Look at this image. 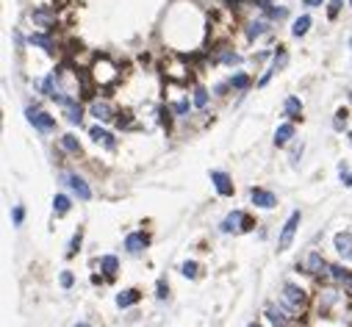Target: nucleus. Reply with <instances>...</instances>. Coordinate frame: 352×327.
<instances>
[{
  "label": "nucleus",
  "instance_id": "nucleus-1",
  "mask_svg": "<svg viewBox=\"0 0 352 327\" xmlns=\"http://www.w3.org/2000/svg\"><path fill=\"white\" fill-rule=\"evenodd\" d=\"M89 72H92V80L97 86H111L114 80H117V67H114V61L108 56H100Z\"/></svg>",
  "mask_w": 352,
  "mask_h": 327
},
{
  "label": "nucleus",
  "instance_id": "nucleus-2",
  "mask_svg": "<svg viewBox=\"0 0 352 327\" xmlns=\"http://www.w3.org/2000/svg\"><path fill=\"white\" fill-rule=\"evenodd\" d=\"M255 222L250 219L244 211H233V214H227L225 219H222L219 230L222 233H247V230H253Z\"/></svg>",
  "mask_w": 352,
  "mask_h": 327
},
{
  "label": "nucleus",
  "instance_id": "nucleus-3",
  "mask_svg": "<svg viewBox=\"0 0 352 327\" xmlns=\"http://www.w3.org/2000/svg\"><path fill=\"white\" fill-rule=\"evenodd\" d=\"M305 302H308L305 289H300L294 283L283 285V308H288L291 313H300V308H305Z\"/></svg>",
  "mask_w": 352,
  "mask_h": 327
},
{
  "label": "nucleus",
  "instance_id": "nucleus-4",
  "mask_svg": "<svg viewBox=\"0 0 352 327\" xmlns=\"http://www.w3.org/2000/svg\"><path fill=\"white\" fill-rule=\"evenodd\" d=\"M25 117H28V122L36 131H42V133H50V131H56V117H50L47 111H42V108H36V106H28L25 108Z\"/></svg>",
  "mask_w": 352,
  "mask_h": 327
},
{
  "label": "nucleus",
  "instance_id": "nucleus-5",
  "mask_svg": "<svg viewBox=\"0 0 352 327\" xmlns=\"http://www.w3.org/2000/svg\"><path fill=\"white\" fill-rule=\"evenodd\" d=\"M300 222H302V214H300V211H294V214L286 219V224H283V230H280V236H277V253H286V250L291 247V238H294L297 228H300Z\"/></svg>",
  "mask_w": 352,
  "mask_h": 327
},
{
  "label": "nucleus",
  "instance_id": "nucleus-6",
  "mask_svg": "<svg viewBox=\"0 0 352 327\" xmlns=\"http://www.w3.org/2000/svg\"><path fill=\"white\" fill-rule=\"evenodd\" d=\"M61 180L70 186V192L75 194L78 200H84V202L92 200V189H89V183H86L84 178H78V175H61Z\"/></svg>",
  "mask_w": 352,
  "mask_h": 327
},
{
  "label": "nucleus",
  "instance_id": "nucleus-7",
  "mask_svg": "<svg viewBox=\"0 0 352 327\" xmlns=\"http://www.w3.org/2000/svg\"><path fill=\"white\" fill-rule=\"evenodd\" d=\"M31 19L36 25H42V28H53L56 25V9L53 6H39V9L31 11Z\"/></svg>",
  "mask_w": 352,
  "mask_h": 327
},
{
  "label": "nucleus",
  "instance_id": "nucleus-8",
  "mask_svg": "<svg viewBox=\"0 0 352 327\" xmlns=\"http://www.w3.org/2000/svg\"><path fill=\"white\" fill-rule=\"evenodd\" d=\"M61 108H64V119L70 122V125H80V119H84V106H80L75 97H67L61 103Z\"/></svg>",
  "mask_w": 352,
  "mask_h": 327
},
{
  "label": "nucleus",
  "instance_id": "nucleus-9",
  "mask_svg": "<svg viewBox=\"0 0 352 327\" xmlns=\"http://www.w3.org/2000/svg\"><path fill=\"white\" fill-rule=\"evenodd\" d=\"M250 200H253V206L266 208V211L277 206V197L269 192V189H250Z\"/></svg>",
  "mask_w": 352,
  "mask_h": 327
},
{
  "label": "nucleus",
  "instance_id": "nucleus-10",
  "mask_svg": "<svg viewBox=\"0 0 352 327\" xmlns=\"http://www.w3.org/2000/svg\"><path fill=\"white\" fill-rule=\"evenodd\" d=\"M211 183L216 186L219 197H230V194H233V180H230V175L222 172V169H214V172H211Z\"/></svg>",
  "mask_w": 352,
  "mask_h": 327
},
{
  "label": "nucleus",
  "instance_id": "nucleus-11",
  "mask_svg": "<svg viewBox=\"0 0 352 327\" xmlns=\"http://www.w3.org/2000/svg\"><path fill=\"white\" fill-rule=\"evenodd\" d=\"M336 253L344 258V261H352V233H336L333 238Z\"/></svg>",
  "mask_w": 352,
  "mask_h": 327
},
{
  "label": "nucleus",
  "instance_id": "nucleus-12",
  "mask_svg": "<svg viewBox=\"0 0 352 327\" xmlns=\"http://www.w3.org/2000/svg\"><path fill=\"white\" fill-rule=\"evenodd\" d=\"M89 111H92V117L100 119V122L114 119V108H111V103H108V100H92Z\"/></svg>",
  "mask_w": 352,
  "mask_h": 327
},
{
  "label": "nucleus",
  "instance_id": "nucleus-13",
  "mask_svg": "<svg viewBox=\"0 0 352 327\" xmlns=\"http://www.w3.org/2000/svg\"><path fill=\"white\" fill-rule=\"evenodd\" d=\"M147 244H150V238H147L144 233H128V236H125V250H128L131 255H139L141 250L147 247Z\"/></svg>",
  "mask_w": 352,
  "mask_h": 327
},
{
  "label": "nucleus",
  "instance_id": "nucleus-14",
  "mask_svg": "<svg viewBox=\"0 0 352 327\" xmlns=\"http://www.w3.org/2000/svg\"><path fill=\"white\" fill-rule=\"evenodd\" d=\"M89 136H92V141H97V145H103L106 150H114L117 147V141H114V136L106 131V128H100V125H92L89 128Z\"/></svg>",
  "mask_w": 352,
  "mask_h": 327
},
{
  "label": "nucleus",
  "instance_id": "nucleus-15",
  "mask_svg": "<svg viewBox=\"0 0 352 327\" xmlns=\"http://www.w3.org/2000/svg\"><path fill=\"white\" fill-rule=\"evenodd\" d=\"M283 114L291 119V122H300L302 119V103H300V97H286V103H283Z\"/></svg>",
  "mask_w": 352,
  "mask_h": 327
},
{
  "label": "nucleus",
  "instance_id": "nucleus-16",
  "mask_svg": "<svg viewBox=\"0 0 352 327\" xmlns=\"http://www.w3.org/2000/svg\"><path fill=\"white\" fill-rule=\"evenodd\" d=\"M294 139V122H283V125H277V131H275V145L277 147H283V145H288V141Z\"/></svg>",
  "mask_w": 352,
  "mask_h": 327
},
{
  "label": "nucleus",
  "instance_id": "nucleus-17",
  "mask_svg": "<svg viewBox=\"0 0 352 327\" xmlns=\"http://www.w3.org/2000/svg\"><path fill=\"white\" fill-rule=\"evenodd\" d=\"M305 267H308L310 275H324V272H330L327 261H324L319 253H310V255H308V261H305Z\"/></svg>",
  "mask_w": 352,
  "mask_h": 327
},
{
  "label": "nucleus",
  "instance_id": "nucleus-18",
  "mask_svg": "<svg viewBox=\"0 0 352 327\" xmlns=\"http://www.w3.org/2000/svg\"><path fill=\"white\" fill-rule=\"evenodd\" d=\"M141 299V291L139 289H128V291H119L117 294V308H131Z\"/></svg>",
  "mask_w": 352,
  "mask_h": 327
},
{
  "label": "nucleus",
  "instance_id": "nucleus-19",
  "mask_svg": "<svg viewBox=\"0 0 352 327\" xmlns=\"http://www.w3.org/2000/svg\"><path fill=\"white\" fill-rule=\"evenodd\" d=\"M28 42H31V45H36V47H42V50H45V53H50V56L56 53V45H53L50 33H31Z\"/></svg>",
  "mask_w": 352,
  "mask_h": 327
},
{
  "label": "nucleus",
  "instance_id": "nucleus-20",
  "mask_svg": "<svg viewBox=\"0 0 352 327\" xmlns=\"http://www.w3.org/2000/svg\"><path fill=\"white\" fill-rule=\"evenodd\" d=\"M100 269H103V275L108 277V280H114V277H117V269H119L117 255H103L100 258Z\"/></svg>",
  "mask_w": 352,
  "mask_h": 327
},
{
  "label": "nucleus",
  "instance_id": "nucleus-21",
  "mask_svg": "<svg viewBox=\"0 0 352 327\" xmlns=\"http://www.w3.org/2000/svg\"><path fill=\"white\" fill-rule=\"evenodd\" d=\"M266 31H269V19H253V23L247 25V39L250 42H255V39L263 36Z\"/></svg>",
  "mask_w": 352,
  "mask_h": 327
},
{
  "label": "nucleus",
  "instance_id": "nucleus-22",
  "mask_svg": "<svg viewBox=\"0 0 352 327\" xmlns=\"http://www.w3.org/2000/svg\"><path fill=\"white\" fill-rule=\"evenodd\" d=\"M310 25H314V19H310L308 14H302V17H297L294 19V25H291V36H305V33L310 31Z\"/></svg>",
  "mask_w": 352,
  "mask_h": 327
},
{
  "label": "nucleus",
  "instance_id": "nucleus-23",
  "mask_svg": "<svg viewBox=\"0 0 352 327\" xmlns=\"http://www.w3.org/2000/svg\"><path fill=\"white\" fill-rule=\"evenodd\" d=\"M330 277H333L336 283L347 285V289H352V272L344 269V267H330Z\"/></svg>",
  "mask_w": 352,
  "mask_h": 327
},
{
  "label": "nucleus",
  "instance_id": "nucleus-24",
  "mask_svg": "<svg viewBox=\"0 0 352 327\" xmlns=\"http://www.w3.org/2000/svg\"><path fill=\"white\" fill-rule=\"evenodd\" d=\"M266 319H269V322H272L275 327H288L286 313H283L280 308H275V305H269V308H266Z\"/></svg>",
  "mask_w": 352,
  "mask_h": 327
},
{
  "label": "nucleus",
  "instance_id": "nucleus-25",
  "mask_svg": "<svg viewBox=\"0 0 352 327\" xmlns=\"http://www.w3.org/2000/svg\"><path fill=\"white\" fill-rule=\"evenodd\" d=\"M214 61H222V64H241V56L239 53H233V50H227V47H219Z\"/></svg>",
  "mask_w": 352,
  "mask_h": 327
},
{
  "label": "nucleus",
  "instance_id": "nucleus-26",
  "mask_svg": "<svg viewBox=\"0 0 352 327\" xmlns=\"http://www.w3.org/2000/svg\"><path fill=\"white\" fill-rule=\"evenodd\" d=\"M70 208H72V200L67 194H56V197H53V211H56V216H64Z\"/></svg>",
  "mask_w": 352,
  "mask_h": 327
},
{
  "label": "nucleus",
  "instance_id": "nucleus-27",
  "mask_svg": "<svg viewBox=\"0 0 352 327\" xmlns=\"http://www.w3.org/2000/svg\"><path fill=\"white\" fill-rule=\"evenodd\" d=\"M61 147L67 150V153H72V155H80V141H78V136H75V133L61 136Z\"/></svg>",
  "mask_w": 352,
  "mask_h": 327
},
{
  "label": "nucleus",
  "instance_id": "nucleus-28",
  "mask_svg": "<svg viewBox=\"0 0 352 327\" xmlns=\"http://www.w3.org/2000/svg\"><path fill=\"white\" fill-rule=\"evenodd\" d=\"M230 86H233L236 92H244V89H250V75H247V72H236L233 78H230Z\"/></svg>",
  "mask_w": 352,
  "mask_h": 327
},
{
  "label": "nucleus",
  "instance_id": "nucleus-29",
  "mask_svg": "<svg viewBox=\"0 0 352 327\" xmlns=\"http://www.w3.org/2000/svg\"><path fill=\"white\" fill-rule=\"evenodd\" d=\"M194 97H192V103H194V108H200V111H202V108H205L208 106V92L205 89H202V86H194Z\"/></svg>",
  "mask_w": 352,
  "mask_h": 327
},
{
  "label": "nucleus",
  "instance_id": "nucleus-30",
  "mask_svg": "<svg viewBox=\"0 0 352 327\" xmlns=\"http://www.w3.org/2000/svg\"><path fill=\"white\" fill-rule=\"evenodd\" d=\"M197 272H200L197 261H186V263H180V275L189 277V280H194V277H197Z\"/></svg>",
  "mask_w": 352,
  "mask_h": 327
},
{
  "label": "nucleus",
  "instance_id": "nucleus-31",
  "mask_svg": "<svg viewBox=\"0 0 352 327\" xmlns=\"http://www.w3.org/2000/svg\"><path fill=\"white\" fill-rule=\"evenodd\" d=\"M133 114L131 111H119V114H114V122H117V128H133Z\"/></svg>",
  "mask_w": 352,
  "mask_h": 327
},
{
  "label": "nucleus",
  "instance_id": "nucleus-32",
  "mask_svg": "<svg viewBox=\"0 0 352 327\" xmlns=\"http://www.w3.org/2000/svg\"><path fill=\"white\" fill-rule=\"evenodd\" d=\"M347 117H349L347 108H338L336 117H333V128H336V131H344V125H347Z\"/></svg>",
  "mask_w": 352,
  "mask_h": 327
},
{
  "label": "nucleus",
  "instance_id": "nucleus-33",
  "mask_svg": "<svg viewBox=\"0 0 352 327\" xmlns=\"http://www.w3.org/2000/svg\"><path fill=\"white\" fill-rule=\"evenodd\" d=\"M344 9V0H327V19H336Z\"/></svg>",
  "mask_w": 352,
  "mask_h": 327
},
{
  "label": "nucleus",
  "instance_id": "nucleus-34",
  "mask_svg": "<svg viewBox=\"0 0 352 327\" xmlns=\"http://www.w3.org/2000/svg\"><path fill=\"white\" fill-rule=\"evenodd\" d=\"M80 238H84V228L75 230V236H72V241H70V250H67V255H75L78 250H80Z\"/></svg>",
  "mask_w": 352,
  "mask_h": 327
},
{
  "label": "nucleus",
  "instance_id": "nucleus-35",
  "mask_svg": "<svg viewBox=\"0 0 352 327\" xmlns=\"http://www.w3.org/2000/svg\"><path fill=\"white\" fill-rule=\"evenodd\" d=\"M338 178H341V183H344V186H352V172H349V167H347V163H338Z\"/></svg>",
  "mask_w": 352,
  "mask_h": 327
},
{
  "label": "nucleus",
  "instance_id": "nucleus-36",
  "mask_svg": "<svg viewBox=\"0 0 352 327\" xmlns=\"http://www.w3.org/2000/svg\"><path fill=\"white\" fill-rule=\"evenodd\" d=\"M58 283H61V289H72V283H75V275H72L70 269H64L61 277H58Z\"/></svg>",
  "mask_w": 352,
  "mask_h": 327
},
{
  "label": "nucleus",
  "instance_id": "nucleus-37",
  "mask_svg": "<svg viewBox=\"0 0 352 327\" xmlns=\"http://www.w3.org/2000/svg\"><path fill=\"white\" fill-rule=\"evenodd\" d=\"M192 106H194V103H189L186 97H183V100H178V103H175V114H178V117H186Z\"/></svg>",
  "mask_w": 352,
  "mask_h": 327
},
{
  "label": "nucleus",
  "instance_id": "nucleus-38",
  "mask_svg": "<svg viewBox=\"0 0 352 327\" xmlns=\"http://www.w3.org/2000/svg\"><path fill=\"white\" fill-rule=\"evenodd\" d=\"M158 117H161V125L169 131V128H172V111H169V108H158Z\"/></svg>",
  "mask_w": 352,
  "mask_h": 327
},
{
  "label": "nucleus",
  "instance_id": "nucleus-39",
  "mask_svg": "<svg viewBox=\"0 0 352 327\" xmlns=\"http://www.w3.org/2000/svg\"><path fill=\"white\" fill-rule=\"evenodd\" d=\"M11 219H14V224L19 228L23 219H25V208H23V206H14V211H11Z\"/></svg>",
  "mask_w": 352,
  "mask_h": 327
},
{
  "label": "nucleus",
  "instance_id": "nucleus-40",
  "mask_svg": "<svg viewBox=\"0 0 352 327\" xmlns=\"http://www.w3.org/2000/svg\"><path fill=\"white\" fill-rule=\"evenodd\" d=\"M275 72H277V67L272 64V67H269V70H266V72H263V78L258 80V86H266V84H269V80H272V75H275Z\"/></svg>",
  "mask_w": 352,
  "mask_h": 327
},
{
  "label": "nucleus",
  "instance_id": "nucleus-41",
  "mask_svg": "<svg viewBox=\"0 0 352 327\" xmlns=\"http://www.w3.org/2000/svg\"><path fill=\"white\" fill-rule=\"evenodd\" d=\"M167 294H169V289H167V283L161 280V283H158V294H155V297H158V299H167Z\"/></svg>",
  "mask_w": 352,
  "mask_h": 327
},
{
  "label": "nucleus",
  "instance_id": "nucleus-42",
  "mask_svg": "<svg viewBox=\"0 0 352 327\" xmlns=\"http://www.w3.org/2000/svg\"><path fill=\"white\" fill-rule=\"evenodd\" d=\"M324 0H302V6H308V9H316V6H322Z\"/></svg>",
  "mask_w": 352,
  "mask_h": 327
},
{
  "label": "nucleus",
  "instance_id": "nucleus-43",
  "mask_svg": "<svg viewBox=\"0 0 352 327\" xmlns=\"http://www.w3.org/2000/svg\"><path fill=\"white\" fill-rule=\"evenodd\" d=\"M72 327H92L89 322H78V324H72Z\"/></svg>",
  "mask_w": 352,
  "mask_h": 327
},
{
  "label": "nucleus",
  "instance_id": "nucleus-44",
  "mask_svg": "<svg viewBox=\"0 0 352 327\" xmlns=\"http://www.w3.org/2000/svg\"><path fill=\"white\" fill-rule=\"evenodd\" d=\"M349 145H352V133H349Z\"/></svg>",
  "mask_w": 352,
  "mask_h": 327
},
{
  "label": "nucleus",
  "instance_id": "nucleus-45",
  "mask_svg": "<svg viewBox=\"0 0 352 327\" xmlns=\"http://www.w3.org/2000/svg\"><path fill=\"white\" fill-rule=\"evenodd\" d=\"M349 103H352V92H349Z\"/></svg>",
  "mask_w": 352,
  "mask_h": 327
},
{
  "label": "nucleus",
  "instance_id": "nucleus-46",
  "mask_svg": "<svg viewBox=\"0 0 352 327\" xmlns=\"http://www.w3.org/2000/svg\"><path fill=\"white\" fill-rule=\"evenodd\" d=\"M250 327H261V324H250Z\"/></svg>",
  "mask_w": 352,
  "mask_h": 327
}]
</instances>
